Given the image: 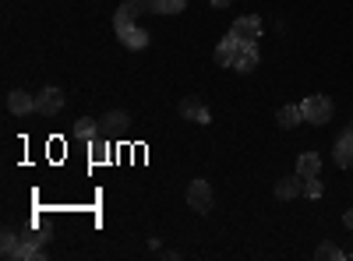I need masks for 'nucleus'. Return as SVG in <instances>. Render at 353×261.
<instances>
[{
	"instance_id": "f257e3e1",
	"label": "nucleus",
	"mask_w": 353,
	"mask_h": 261,
	"mask_svg": "<svg viewBox=\"0 0 353 261\" xmlns=\"http://www.w3.org/2000/svg\"><path fill=\"white\" fill-rule=\"evenodd\" d=\"M301 113H304V121L307 124H329L332 121V103L325 99V96H307L304 103H301Z\"/></svg>"
},
{
	"instance_id": "f03ea898",
	"label": "nucleus",
	"mask_w": 353,
	"mask_h": 261,
	"mask_svg": "<svg viewBox=\"0 0 353 261\" xmlns=\"http://www.w3.org/2000/svg\"><path fill=\"white\" fill-rule=\"evenodd\" d=\"M212 201H216V194H212V184H209V180H191V187H188V205H191L198 216L212 212Z\"/></svg>"
},
{
	"instance_id": "7ed1b4c3",
	"label": "nucleus",
	"mask_w": 353,
	"mask_h": 261,
	"mask_svg": "<svg viewBox=\"0 0 353 261\" xmlns=\"http://www.w3.org/2000/svg\"><path fill=\"white\" fill-rule=\"evenodd\" d=\"M230 36H237L241 43H258V36H261V18H254V14L237 18V21H233V28H230Z\"/></svg>"
},
{
	"instance_id": "20e7f679",
	"label": "nucleus",
	"mask_w": 353,
	"mask_h": 261,
	"mask_svg": "<svg viewBox=\"0 0 353 261\" xmlns=\"http://www.w3.org/2000/svg\"><path fill=\"white\" fill-rule=\"evenodd\" d=\"M64 106V92L61 89H43L36 96V113H43V117H53V113H61Z\"/></svg>"
},
{
	"instance_id": "39448f33",
	"label": "nucleus",
	"mask_w": 353,
	"mask_h": 261,
	"mask_svg": "<svg viewBox=\"0 0 353 261\" xmlns=\"http://www.w3.org/2000/svg\"><path fill=\"white\" fill-rule=\"evenodd\" d=\"M241 39L237 36H226V39H219V46H216V64L219 67H233V61H237V53H241Z\"/></svg>"
},
{
	"instance_id": "423d86ee",
	"label": "nucleus",
	"mask_w": 353,
	"mask_h": 261,
	"mask_svg": "<svg viewBox=\"0 0 353 261\" xmlns=\"http://www.w3.org/2000/svg\"><path fill=\"white\" fill-rule=\"evenodd\" d=\"M332 159H336V166H339V169H350V166H353V131H350V127L339 134Z\"/></svg>"
},
{
	"instance_id": "0eeeda50",
	"label": "nucleus",
	"mask_w": 353,
	"mask_h": 261,
	"mask_svg": "<svg viewBox=\"0 0 353 261\" xmlns=\"http://www.w3.org/2000/svg\"><path fill=\"white\" fill-rule=\"evenodd\" d=\"M117 36H121V43H124L128 50H145V46H149V32H145V28H138V25L117 28Z\"/></svg>"
},
{
	"instance_id": "6e6552de",
	"label": "nucleus",
	"mask_w": 353,
	"mask_h": 261,
	"mask_svg": "<svg viewBox=\"0 0 353 261\" xmlns=\"http://www.w3.org/2000/svg\"><path fill=\"white\" fill-rule=\"evenodd\" d=\"M43 244H46V237L43 233H32V237H21V247H18V261H28V258H32V261H39L43 258Z\"/></svg>"
},
{
	"instance_id": "1a4fd4ad",
	"label": "nucleus",
	"mask_w": 353,
	"mask_h": 261,
	"mask_svg": "<svg viewBox=\"0 0 353 261\" xmlns=\"http://www.w3.org/2000/svg\"><path fill=\"white\" fill-rule=\"evenodd\" d=\"M254 67H258V43H244L241 53H237V61H233V71L248 74V71H254Z\"/></svg>"
},
{
	"instance_id": "9d476101",
	"label": "nucleus",
	"mask_w": 353,
	"mask_h": 261,
	"mask_svg": "<svg viewBox=\"0 0 353 261\" xmlns=\"http://www.w3.org/2000/svg\"><path fill=\"white\" fill-rule=\"evenodd\" d=\"M145 8H141V0H124L121 4V11L113 14V28H124V25H134V18L141 14Z\"/></svg>"
},
{
	"instance_id": "9b49d317",
	"label": "nucleus",
	"mask_w": 353,
	"mask_h": 261,
	"mask_svg": "<svg viewBox=\"0 0 353 261\" xmlns=\"http://www.w3.org/2000/svg\"><path fill=\"white\" fill-rule=\"evenodd\" d=\"M8 109L14 113V117H25V113H32L36 109V96H28V92H11L8 96Z\"/></svg>"
},
{
	"instance_id": "f8f14e48",
	"label": "nucleus",
	"mask_w": 353,
	"mask_h": 261,
	"mask_svg": "<svg viewBox=\"0 0 353 261\" xmlns=\"http://www.w3.org/2000/svg\"><path fill=\"white\" fill-rule=\"evenodd\" d=\"M318 173H321L318 152H304V156L297 159V177H301V180H311V177H318Z\"/></svg>"
},
{
	"instance_id": "ddd939ff",
	"label": "nucleus",
	"mask_w": 353,
	"mask_h": 261,
	"mask_svg": "<svg viewBox=\"0 0 353 261\" xmlns=\"http://www.w3.org/2000/svg\"><path fill=\"white\" fill-rule=\"evenodd\" d=\"M181 117H188V121H198V124H209V121H212V113L205 109L198 99H184V103H181Z\"/></svg>"
},
{
	"instance_id": "4468645a",
	"label": "nucleus",
	"mask_w": 353,
	"mask_h": 261,
	"mask_svg": "<svg viewBox=\"0 0 353 261\" xmlns=\"http://www.w3.org/2000/svg\"><path fill=\"white\" fill-rule=\"evenodd\" d=\"M301 191H304V180H301V177H283V180L276 184V198H279V201H293Z\"/></svg>"
},
{
	"instance_id": "2eb2a0df",
	"label": "nucleus",
	"mask_w": 353,
	"mask_h": 261,
	"mask_svg": "<svg viewBox=\"0 0 353 261\" xmlns=\"http://www.w3.org/2000/svg\"><path fill=\"white\" fill-rule=\"evenodd\" d=\"M188 0H141V8L145 11H156V14H176V11H184Z\"/></svg>"
},
{
	"instance_id": "dca6fc26",
	"label": "nucleus",
	"mask_w": 353,
	"mask_h": 261,
	"mask_svg": "<svg viewBox=\"0 0 353 261\" xmlns=\"http://www.w3.org/2000/svg\"><path fill=\"white\" fill-rule=\"evenodd\" d=\"M71 134H74L78 141H96V138H99V127H96V121H92V117H81V121H74Z\"/></svg>"
},
{
	"instance_id": "f3484780",
	"label": "nucleus",
	"mask_w": 353,
	"mask_h": 261,
	"mask_svg": "<svg viewBox=\"0 0 353 261\" xmlns=\"http://www.w3.org/2000/svg\"><path fill=\"white\" fill-rule=\"evenodd\" d=\"M304 121V113H301V106H283L279 109V127H286V131H293Z\"/></svg>"
},
{
	"instance_id": "a211bd4d",
	"label": "nucleus",
	"mask_w": 353,
	"mask_h": 261,
	"mask_svg": "<svg viewBox=\"0 0 353 261\" xmlns=\"http://www.w3.org/2000/svg\"><path fill=\"white\" fill-rule=\"evenodd\" d=\"M18 247H21L18 233H14V229H4V237H0V254H4V258H14Z\"/></svg>"
},
{
	"instance_id": "6ab92c4d",
	"label": "nucleus",
	"mask_w": 353,
	"mask_h": 261,
	"mask_svg": "<svg viewBox=\"0 0 353 261\" xmlns=\"http://www.w3.org/2000/svg\"><path fill=\"white\" fill-rule=\"evenodd\" d=\"M103 124H106V131H124L128 127V113L124 109H110Z\"/></svg>"
},
{
	"instance_id": "aec40b11",
	"label": "nucleus",
	"mask_w": 353,
	"mask_h": 261,
	"mask_svg": "<svg viewBox=\"0 0 353 261\" xmlns=\"http://www.w3.org/2000/svg\"><path fill=\"white\" fill-rule=\"evenodd\" d=\"M88 145H92V163H103V159H110V145L106 141H88Z\"/></svg>"
},
{
	"instance_id": "412c9836",
	"label": "nucleus",
	"mask_w": 353,
	"mask_h": 261,
	"mask_svg": "<svg viewBox=\"0 0 353 261\" xmlns=\"http://www.w3.org/2000/svg\"><path fill=\"white\" fill-rule=\"evenodd\" d=\"M314 258H332V261H336V258H343V251H339L336 244H321V247L314 251Z\"/></svg>"
},
{
	"instance_id": "4be33fe9",
	"label": "nucleus",
	"mask_w": 353,
	"mask_h": 261,
	"mask_svg": "<svg viewBox=\"0 0 353 261\" xmlns=\"http://www.w3.org/2000/svg\"><path fill=\"white\" fill-rule=\"evenodd\" d=\"M304 194H307V198H321V180H318V177L304 180Z\"/></svg>"
},
{
	"instance_id": "5701e85b",
	"label": "nucleus",
	"mask_w": 353,
	"mask_h": 261,
	"mask_svg": "<svg viewBox=\"0 0 353 261\" xmlns=\"http://www.w3.org/2000/svg\"><path fill=\"white\" fill-rule=\"evenodd\" d=\"M343 222H346V229H353V209H350V212L343 216Z\"/></svg>"
},
{
	"instance_id": "b1692460",
	"label": "nucleus",
	"mask_w": 353,
	"mask_h": 261,
	"mask_svg": "<svg viewBox=\"0 0 353 261\" xmlns=\"http://www.w3.org/2000/svg\"><path fill=\"white\" fill-rule=\"evenodd\" d=\"M212 4H216V8H226V4H233V0H212Z\"/></svg>"
},
{
	"instance_id": "393cba45",
	"label": "nucleus",
	"mask_w": 353,
	"mask_h": 261,
	"mask_svg": "<svg viewBox=\"0 0 353 261\" xmlns=\"http://www.w3.org/2000/svg\"><path fill=\"white\" fill-rule=\"evenodd\" d=\"M350 131H353V121H350Z\"/></svg>"
}]
</instances>
